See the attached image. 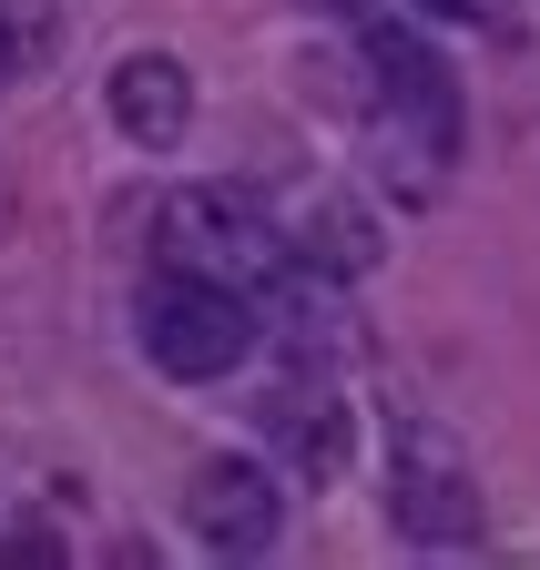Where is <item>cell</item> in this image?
Segmentation results:
<instances>
[{
  "label": "cell",
  "mask_w": 540,
  "mask_h": 570,
  "mask_svg": "<svg viewBox=\"0 0 540 570\" xmlns=\"http://www.w3.org/2000/svg\"><path fill=\"white\" fill-rule=\"evenodd\" d=\"M61 51V0H0V82H21Z\"/></svg>",
  "instance_id": "obj_9"
},
{
  "label": "cell",
  "mask_w": 540,
  "mask_h": 570,
  "mask_svg": "<svg viewBox=\"0 0 540 570\" xmlns=\"http://www.w3.org/2000/svg\"><path fill=\"white\" fill-rule=\"evenodd\" d=\"M102 102H112V122H122L132 154H174V142L194 132V71L174 51H122L112 82H102Z\"/></svg>",
  "instance_id": "obj_7"
},
{
  "label": "cell",
  "mask_w": 540,
  "mask_h": 570,
  "mask_svg": "<svg viewBox=\"0 0 540 570\" xmlns=\"http://www.w3.org/2000/svg\"><path fill=\"white\" fill-rule=\"evenodd\" d=\"M184 520L215 560H265L276 530H286V489H276L265 459H205L184 479Z\"/></svg>",
  "instance_id": "obj_5"
},
{
  "label": "cell",
  "mask_w": 540,
  "mask_h": 570,
  "mask_svg": "<svg viewBox=\"0 0 540 570\" xmlns=\"http://www.w3.org/2000/svg\"><path fill=\"white\" fill-rule=\"evenodd\" d=\"M154 245H164V265H194V275L235 285V296H265V285L286 275V255H296V235H276V214H265L255 194H235V184L164 194Z\"/></svg>",
  "instance_id": "obj_2"
},
{
  "label": "cell",
  "mask_w": 540,
  "mask_h": 570,
  "mask_svg": "<svg viewBox=\"0 0 540 570\" xmlns=\"http://www.w3.org/2000/svg\"><path fill=\"white\" fill-rule=\"evenodd\" d=\"M255 428H265V449H276L296 479H336V469H347V439H357V428H347V397H336L316 367H296L276 397H265Z\"/></svg>",
  "instance_id": "obj_6"
},
{
  "label": "cell",
  "mask_w": 540,
  "mask_h": 570,
  "mask_svg": "<svg viewBox=\"0 0 540 570\" xmlns=\"http://www.w3.org/2000/svg\"><path fill=\"white\" fill-rule=\"evenodd\" d=\"M409 11H429V21H480L490 0H409Z\"/></svg>",
  "instance_id": "obj_10"
},
{
  "label": "cell",
  "mask_w": 540,
  "mask_h": 570,
  "mask_svg": "<svg viewBox=\"0 0 540 570\" xmlns=\"http://www.w3.org/2000/svg\"><path fill=\"white\" fill-rule=\"evenodd\" d=\"M132 336H144V356L164 377L215 387L265 346V316H255V296H235V285L194 275V265H154L144 296H132Z\"/></svg>",
  "instance_id": "obj_1"
},
{
  "label": "cell",
  "mask_w": 540,
  "mask_h": 570,
  "mask_svg": "<svg viewBox=\"0 0 540 570\" xmlns=\"http://www.w3.org/2000/svg\"><path fill=\"white\" fill-rule=\"evenodd\" d=\"M387 520L419 550L480 540V469L459 459V439L439 417H397V439H387Z\"/></svg>",
  "instance_id": "obj_3"
},
{
  "label": "cell",
  "mask_w": 540,
  "mask_h": 570,
  "mask_svg": "<svg viewBox=\"0 0 540 570\" xmlns=\"http://www.w3.org/2000/svg\"><path fill=\"white\" fill-rule=\"evenodd\" d=\"M367 82H377V132L397 142V154H429V174L459 154V71L397 21H367Z\"/></svg>",
  "instance_id": "obj_4"
},
{
  "label": "cell",
  "mask_w": 540,
  "mask_h": 570,
  "mask_svg": "<svg viewBox=\"0 0 540 570\" xmlns=\"http://www.w3.org/2000/svg\"><path fill=\"white\" fill-rule=\"evenodd\" d=\"M296 255H306V265H326V275H347V285H357V275L377 265V225H367V214H357V204H336V194H326V204L306 214V225H296Z\"/></svg>",
  "instance_id": "obj_8"
}]
</instances>
